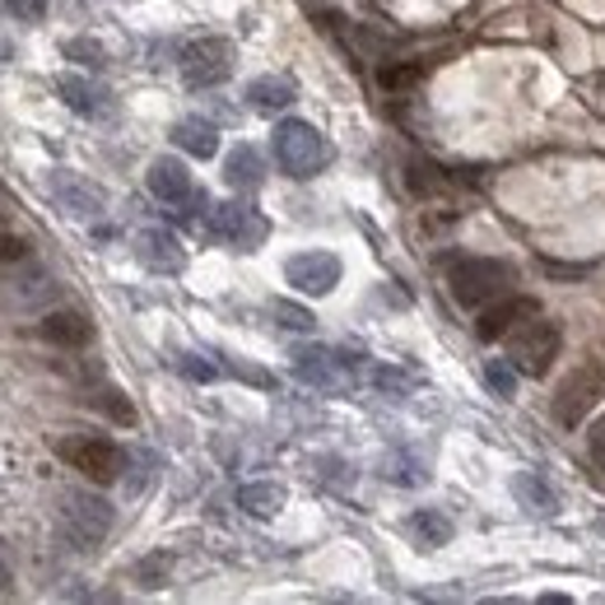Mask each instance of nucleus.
<instances>
[{"label":"nucleus","mask_w":605,"mask_h":605,"mask_svg":"<svg viewBox=\"0 0 605 605\" xmlns=\"http://www.w3.org/2000/svg\"><path fill=\"white\" fill-rule=\"evenodd\" d=\"M512 284H518V265L499 261V257H466V261H457L452 271H447V289H452V299L461 307H476V312L508 299Z\"/></svg>","instance_id":"f257e3e1"},{"label":"nucleus","mask_w":605,"mask_h":605,"mask_svg":"<svg viewBox=\"0 0 605 605\" xmlns=\"http://www.w3.org/2000/svg\"><path fill=\"white\" fill-rule=\"evenodd\" d=\"M275 164L289 173V177H299V182H307V177H317L326 164H331V140L322 136L312 122H299V117H284L275 126Z\"/></svg>","instance_id":"f03ea898"},{"label":"nucleus","mask_w":605,"mask_h":605,"mask_svg":"<svg viewBox=\"0 0 605 605\" xmlns=\"http://www.w3.org/2000/svg\"><path fill=\"white\" fill-rule=\"evenodd\" d=\"M56 518H61L65 541H71L75 550H98L107 541L112 522H117V512H112V503L103 494H88V489H65Z\"/></svg>","instance_id":"7ed1b4c3"},{"label":"nucleus","mask_w":605,"mask_h":605,"mask_svg":"<svg viewBox=\"0 0 605 605\" xmlns=\"http://www.w3.org/2000/svg\"><path fill=\"white\" fill-rule=\"evenodd\" d=\"M601 400H605V364H601V358H587V364L573 368L564 383H559L554 419L564 424V429H582V419H587Z\"/></svg>","instance_id":"20e7f679"},{"label":"nucleus","mask_w":605,"mask_h":605,"mask_svg":"<svg viewBox=\"0 0 605 605\" xmlns=\"http://www.w3.org/2000/svg\"><path fill=\"white\" fill-rule=\"evenodd\" d=\"M56 452L71 461L80 476H88L94 484H117L122 470H126V452L112 438H98V434H75V438H61Z\"/></svg>","instance_id":"39448f33"},{"label":"nucleus","mask_w":605,"mask_h":605,"mask_svg":"<svg viewBox=\"0 0 605 605\" xmlns=\"http://www.w3.org/2000/svg\"><path fill=\"white\" fill-rule=\"evenodd\" d=\"M233 61H238V52L229 38H196L182 48V56H177V71H182L187 88H219L233 75Z\"/></svg>","instance_id":"423d86ee"},{"label":"nucleus","mask_w":605,"mask_h":605,"mask_svg":"<svg viewBox=\"0 0 605 605\" xmlns=\"http://www.w3.org/2000/svg\"><path fill=\"white\" fill-rule=\"evenodd\" d=\"M559 345H564V335H559L554 322H526L508 335V364L526 373V377H545V368L559 358Z\"/></svg>","instance_id":"0eeeda50"},{"label":"nucleus","mask_w":605,"mask_h":605,"mask_svg":"<svg viewBox=\"0 0 605 605\" xmlns=\"http://www.w3.org/2000/svg\"><path fill=\"white\" fill-rule=\"evenodd\" d=\"M206 233L229 242L238 252H257L271 229H265V219L252 206H242V200H219V206H210V215H206Z\"/></svg>","instance_id":"6e6552de"},{"label":"nucleus","mask_w":605,"mask_h":605,"mask_svg":"<svg viewBox=\"0 0 605 605\" xmlns=\"http://www.w3.org/2000/svg\"><path fill=\"white\" fill-rule=\"evenodd\" d=\"M294 377L307 387H317V392H350L354 387L350 358H341L335 350H322V345L294 350Z\"/></svg>","instance_id":"1a4fd4ad"},{"label":"nucleus","mask_w":605,"mask_h":605,"mask_svg":"<svg viewBox=\"0 0 605 605\" xmlns=\"http://www.w3.org/2000/svg\"><path fill=\"white\" fill-rule=\"evenodd\" d=\"M284 280L307 299H326L341 284V257L335 252H299L284 261Z\"/></svg>","instance_id":"9d476101"},{"label":"nucleus","mask_w":605,"mask_h":605,"mask_svg":"<svg viewBox=\"0 0 605 605\" xmlns=\"http://www.w3.org/2000/svg\"><path fill=\"white\" fill-rule=\"evenodd\" d=\"M48 191H52L56 206H61L65 215H75V219H98V215L107 210L103 187H94L88 177H80V173H71V168L48 173Z\"/></svg>","instance_id":"9b49d317"},{"label":"nucleus","mask_w":605,"mask_h":605,"mask_svg":"<svg viewBox=\"0 0 605 605\" xmlns=\"http://www.w3.org/2000/svg\"><path fill=\"white\" fill-rule=\"evenodd\" d=\"M535 317H541V299L508 294V299L489 303V307L480 312V326H476V335H480V341H508L512 331L526 326V322H535Z\"/></svg>","instance_id":"f8f14e48"},{"label":"nucleus","mask_w":605,"mask_h":605,"mask_svg":"<svg viewBox=\"0 0 605 605\" xmlns=\"http://www.w3.org/2000/svg\"><path fill=\"white\" fill-rule=\"evenodd\" d=\"M56 94H61L65 107L80 112V117H88V122H107L112 112H117V98H112V88H103V84H94V80H84V75H61V80H56Z\"/></svg>","instance_id":"ddd939ff"},{"label":"nucleus","mask_w":605,"mask_h":605,"mask_svg":"<svg viewBox=\"0 0 605 605\" xmlns=\"http://www.w3.org/2000/svg\"><path fill=\"white\" fill-rule=\"evenodd\" d=\"M145 182H149V196L154 200H164V206H182V200H191V173L182 159H173V154H164V159H154L149 173H145Z\"/></svg>","instance_id":"4468645a"},{"label":"nucleus","mask_w":605,"mask_h":605,"mask_svg":"<svg viewBox=\"0 0 605 605\" xmlns=\"http://www.w3.org/2000/svg\"><path fill=\"white\" fill-rule=\"evenodd\" d=\"M136 257L149 265V271H159V275H177L187 265L182 242H177L168 229H140L136 233Z\"/></svg>","instance_id":"2eb2a0df"},{"label":"nucleus","mask_w":605,"mask_h":605,"mask_svg":"<svg viewBox=\"0 0 605 605\" xmlns=\"http://www.w3.org/2000/svg\"><path fill=\"white\" fill-rule=\"evenodd\" d=\"M38 335L56 350H84L88 341H94V322H88L84 312L61 307V312H48V317L38 322Z\"/></svg>","instance_id":"dca6fc26"},{"label":"nucleus","mask_w":605,"mask_h":605,"mask_svg":"<svg viewBox=\"0 0 605 605\" xmlns=\"http://www.w3.org/2000/svg\"><path fill=\"white\" fill-rule=\"evenodd\" d=\"M173 145L182 154H191V159H215V154H219V131L206 117H182L173 126Z\"/></svg>","instance_id":"f3484780"},{"label":"nucleus","mask_w":605,"mask_h":605,"mask_svg":"<svg viewBox=\"0 0 605 605\" xmlns=\"http://www.w3.org/2000/svg\"><path fill=\"white\" fill-rule=\"evenodd\" d=\"M223 177H229L233 191H257L265 182V159L257 145H238L229 149V159H223Z\"/></svg>","instance_id":"a211bd4d"},{"label":"nucleus","mask_w":605,"mask_h":605,"mask_svg":"<svg viewBox=\"0 0 605 605\" xmlns=\"http://www.w3.org/2000/svg\"><path fill=\"white\" fill-rule=\"evenodd\" d=\"M512 499H518L526 512H535V518H554L559 512V494L535 476V470H518V476H512Z\"/></svg>","instance_id":"6ab92c4d"},{"label":"nucleus","mask_w":605,"mask_h":605,"mask_svg":"<svg viewBox=\"0 0 605 605\" xmlns=\"http://www.w3.org/2000/svg\"><path fill=\"white\" fill-rule=\"evenodd\" d=\"M248 103L257 112H284V107L299 103V88H294V80H284V75H261V80L248 84Z\"/></svg>","instance_id":"aec40b11"},{"label":"nucleus","mask_w":605,"mask_h":605,"mask_svg":"<svg viewBox=\"0 0 605 605\" xmlns=\"http://www.w3.org/2000/svg\"><path fill=\"white\" fill-rule=\"evenodd\" d=\"M238 508L248 512V518H275V512L284 508V484L275 480H257V484H242L238 489Z\"/></svg>","instance_id":"412c9836"},{"label":"nucleus","mask_w":605,"mask_h":605,"mask_svg":"<svg viewBox=\"0 0 605 605\" xmlns=\"http://www.w3.org/2000/svg\"><path fill=\"white\" fill-rule=\"evenodd\" d=\"M410 535L419 545H447L452 541V518H447V512H438V508H419V512H410Z\"/></svg>","instance_id":"4be33fe9"},{"label":"nucleus","mask_w":605,"mask_h":605,"mask_svg":"<svg viewBox=\"0 0 605 605\" xmlns=\"http://www.w3.org/2000/svg\"><path fill=\"white\" fill-rule=\"evenodd\" d=\"M383 476H387L392 484H406V489H415V484L429 480V470H424V461H419V457H410V452H392V457L383 461Z\"/></svg>","instance_id":"5701e85b"},{"label":"nucleus","mask_w":605,"mask_h":605,"mask_svg":"<svg viewBox=\"0 0 605 605\" xmlns=\"http://www.w3.org/2000/svg\"><path fill=\"white\" fill-rule=\"evenodd\" d=\"M88 406L103 410L112 424H122V429H131V424H136V406H131V400H126L117 387H103V392H94V396H88Z\"/></svg>","instance_id":"b1692460"},{"label":"nucleus","mask_w":605,"mask_h":605,"mask_svg":"<svg viewBox=\"0 0 605 605\" xmlns=\"http://www.w3.org/2000/svg\"><path fill=\"white\" fill-rule=\"evenodd\" d=\"M424 80V65L419 61H396V65H383L377 71V84L387 88V94H400V88H415Z\"/></svg>","instance_id":"393cba45"},{"label":"nucleus","mask_w":605,"mask_h":605,"mask_svg":"<svg viewBox=\"0 0 605 605\" xmlns=\"http://www.w3.org/2000/svg\"><path fill=\"white\" fill-rule=\"evenodd\" d=\"M484 383H489V392L503 396V400L518 396V373H512L508 358H489V364H484Z\"/></svg>","instance_id":"a878e982"},{"label":"nucleus","mask_w":605,"mask_h":605,"mask_svg":"<svg viewBox=\"0 0 605 605\" xmlns=\"http://www.w3.org/2000/svg\"><path fill=\"white\" fill-rule=\"evenodd\" d=\"M271 317H275L284 331H312V326H317V317H312L307 307H299V303H284V299H275V303H271Z\"/></svg>","instance_id":"bb28decb"},{"label":"nucleus","mask_w":605,"mask_h":605,"mask_svg":"<svg viewBox=\"0 0 605 605\" xmlns=\"http://www.w3.org/2000/svg\"><path fill=\"white\" fill-rule=\"evenodd\" d=\"M65 61H80V65H94V71H98V65H107V52H103V42H94V38H71V42H65Z\"/></svg>","instance_id":"cd10ccee"},{"label":"nucleus","mask_w":605,"mask_h":605,"mask_svg":"<svg viewBox=\"0 0 605 605\" xmlns=\"http://www.w3.org/2000/svg\"><path fill=\"white\" fill-rule=\"evenodd\" d=\"M168 569H173V554H149V559H140V564H136V582L145 592H154V587H164Z\"/></svg>","instance_id":"c85d7f7f"},{"label":"nucleus","mask_w":605,"mask_h":605,"mask_svg":"<svg viewBox=\"0 0 605 605\" xmlns=\"http://www.w3.org/2000/svg\"><path fill=\"white\" fill-rule=\"evenodd\" d=\"M173 364L182 368V373L191 377V383H215V377H219V368H215V364H206V358H200V354H177Z\"/></svg>","instance_id":"c756f323"},{"label":"nucleus","mask_w":605,"mask_h":605,"mask_svg":"<svg viewBox=\"0 0 605 605\" xmlns=\"http://www.w3.org/2000/svg\"><path fill=\"white\" fill-rule=\"evenodd\" d=\"M368 377H373V383H377V387H383V392H396V396H406V392L415 387V377H406V373H396V368H373Z\"/></svg>","instance_id":"7c9ffc66"},{"label":"nucleus","mask_w":605,"mask_h":605,"mask_svg":"<svg viewBox=\"0 0 605 605\" xmlns=\"http://www.w3.org/2000/svg\"><path fill=\"white\" fill-rule=\"evenodd\" d=\"M29 257V242L19 238V233H0V265H14V261H24Z\"/></svg>","instance_id":"2f4dec72"},{"label":"nucleus","mask_w":605,"mask_h":605,"mask_svg":"<svg viewBox=\"0 0 605 605\" xmlns=\"http://www.w3.org/2000/svg\"><path fill=\"white\" fill-rule=\"evenodd\" d=\"M6 10L14 19H29V24H38V19L48 14V0H6Z\"/></svg>","instance_id":"473e14b6"},{"label":"nucleus","mask_w":605,"mask_h":605,"mask_svg":"<svg viewBox=\"0 0 605 605\" xmlns=\"http://www.w3.org/2000/svg\"><path fill=\"white\" fill-rule=\"evenodd\" d=\"M587 447H592V461L605 470V415L592 419V429H587Z\"/></svg>","instance_id":"72a5a7b5"},{"label":"nucleus","mask_w":605,"mask_h":605,"mask_svg":"<svg viewBox=\"0 0 605 605\" xmlns=\"http://www.w3.org/2000/svg\"><path fill=\"white\" fill-rule=\"evenodd\" d=\"M0 596H14V564H10L6 541H0Z\"/></svg>","instance_id":"f704fd0d"},{"label":"nucleus","mask_w":605,"mask_h":605,"mask_svg":"<svg viewBox=\"0 0 605 605\" xmlns=\"http://www.w3.org/2000/svg\"><path fill=\"white\" fill-rule=\"evenodd\" d=\"M10 61H14V42L0 38V65H10Z\"/></svg>","instance_id":"c9c22d12"}]
</instances>
